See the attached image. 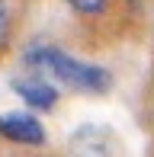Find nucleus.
Segmentation results:
<instances>
[{
	"mask_svg": "<svg viewBox=\"0 0 154 157\" xmlns=\"http://www.w3.org/2000/svg\"><path fill=\"white\" fill-rule=\"evenodd\" d=\"M23 61L32 71H39V74L52 77V80L64 83L71 90H80V93H106L113 87V77H109L106 67L77 61L67 52H61L58 45H32L23 55Z\"/></svg>",
	"mask_w": 154,
	"mask_h": 157,
	"instance_id": "f257e3e1",
	"label": "nucleus"
},
{
	"mask_svg": "<svg viewBox=\"0 0 154 157\" xmlns=\"http://www.w3.org/2000/svg\"><path fill=\"white\" fill-rule=\"evenodd\" d=\"M67 157H119V147L109 128L80 125L67 141Z\"/></svg>",
	"mask_w": 154,
	"mask_h": 157,
	"instance_id": "f03ea898",
	"label": "nucleus"
},
{
	"mask_svg": "<svg viewBox=\"0 0 154 157\" xmlns=\"http://www.w3.org/2000/svg\"><path fill=\"white\" fill-rule=\"evenodd\" d=\"M0 135L6 141H13V144H32V147H39L45 141L42 122L36 116H29V112H6V116H0Z\"/></svg>",
	"mask_w": 154,
	"mask_h": 157,
	"instance_id": "7ed1b4c3",
	"label": "nucleus"
},
{
	"mask_svg": "<svg viewBox=\"0 0 154 157\" xmlns=\"http://www.w3.org/2000/svg\"><path fill=\"white\" fill-rule=\"evenodd\" d=\"M13 90L19 93V99H26V103L32 106V109H55V103H58V90H55L52 80H45V77H23V80H13Z\"/></svg>",
	"mask_w": 154,
	"mask_h": 157,
	"instance_id": "20e7f679",
	"label": "nucleus"
},
{
	"mask_svg": "<svg viewBox=\"0 0 154 157\" xmlns=\"http://www.w3.org/2000/svg\"><path fill=\"white\" fill-rule=\"evenodd\" d=\"M67 3H71L77 13H83V16H100V13L106 10V0H67Z\"/></svg>",
	"mask_w": 154,
	"mask_h": 157,
	"instance_id": "39448f33",
	"label": "nucleus"
},
{
	"mask_svg": "<svg viewBox=\"0 0 154 157\" xmlns=\"http://www.w3.org/2000/svg\"><path fill=\"white\" fill-rule=\"evenodd\" d=\"M10 6H6V0H0V48H6V42H10Z\"/></svg>",
	"mask_w": 154,
	"mask_h": 157,
	"instance_id": "423d86ee",
	"label": "nucleus"
}]
</instances>
